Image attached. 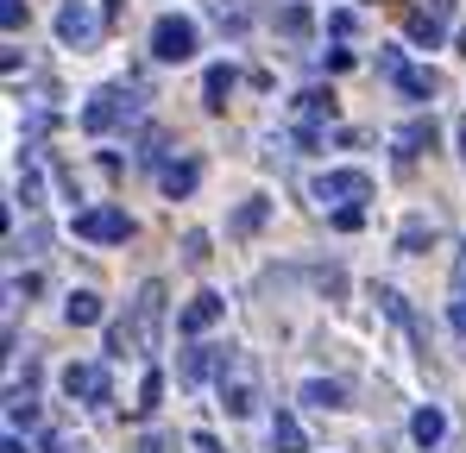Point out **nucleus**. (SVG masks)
Returning a JSON list of instances; mask_svg holds the SVG:
<instances>
[{
  "label": "nucleus",
  "mask_w": 466,
  "mask_h": 453,
  "mask_svg": "<svg viewBox=\"0 0 466 453\" xmlns=\"http://www.w3.org/2000/svg\"><path fill=\"white\" fill-rule=\"evenodd\" d=\"M139 101H146V95H139L133 82H107V88H95V95L82 101V133L101 139V133H114V126H133V120H139Z\"/></svg>",
  "instance_id": "f257e3e1"
},
{
  "label": "nucleus",
  "mask_w": 466,
  "mask_h": 453,
  "mask_svg": "<svg viewBox=\"0 0 466 453\" xmlns=\"http://www.w3.org/2000/svg\"><path fill=\"white\" fill-rule=\"evenodd\" d=\"M315 202L334 208V215H347V208L372 202V176H366V170H321V176H315Z\"/></svg>",
  "instance_id": "f03ea898"
},
{
  "label": "nucleus",
  "mask_w": 466,
  "mask_h": 453,
  "mask_svg": "<svg viewBox=\"0 0 466 453\" xmlns=\"http://www.w3.org/2000/svg\"><path fill=\"white\" fill-rule=\"evenodd\" d=\"M196 45H202V32H196V19H183V13H164L152 25V57L157 64H189Z\"/></svg>",
  "instance_id": "7ed1b4c3"
},
{
  "label": "nucleus",
  "mask_w": 466,
  "mask_h": 453,
  "mask_svg": "<svg viewBox=\"0 0 466 453\" xmlns=\"http://www.w3.org/2000/svg\"><path fill=\"white\" fill-rule=\"evenodd\" d=\"M379 76L385 82H397V95H410V101H429L441 82H435V70H422V64H410L397 45H379Z\"/></svg>",
  "instance_id": "20e7f679"
},
{
  "label": "nucleus",
  "mask_w": 466,
  "mask_h": 453,
  "mask_svg": "<svg viewBox=\"0 0 466 453\" xmlns=\"http://www.w3.org/2000/svg\"><path fill=\"white\" fill-rule=\"evenodd\" d=\"M76 239H88V246H127V239H133V215L114 208V202L82 208V215H76Z\"/></svg>",
  "instance_id": "39448f33"
},
{
  "label": "nucleus",
  "mask_w": 466,
  "mask_h": 453,
  "mask_svg": "<svg viewBox=\"0 0 466 453\" xmlns=\"http://www.w3.org/2000/svg\"><path fill=\"white\" fill-rule=\"evenodd\" d=\"M290 120H297V146H315L321 126H334V88H303L290 101Z\"/></svg>",
  "instance_id": "423d86ee"
},
{
  "label": "nucleus",
  "mask_w": 466,
  "mask_h": 453,
  "mask_svg": "<svg viewBox=\"0 0 466 453\" xmlns=\"http://www.w3.org/2000/svg\"><path fill=\"white\" fill-rule=\"evenodd\" d=\"M454 13H461V0H429V6H416V13H410V45H422V51H435V45L448 38V25H454Z\"/></svg>",
  "instance_id": "0eeeda50"
},
{
  "label": "nucleus",
  "mask_w": 466,
  "mask_h": 453,
  "mask_svg": "<svg viewBox=\"0 0 466 453\" xmlns=\"http://www.w3.org/2000/svg\"><path fill=\"white\" fill-rule=\"evenodd\" d=\"M57 38H64L70 51H88V45L101 38V13H95L88 0H70V6L57 13Z\"/></svg>",
  "instance_id": "6e6552de"
},
{
  "label": "nucleus",
  "mask_w": 466,
  "mask_h": 453,
  "mask_svg": "<svg viewBox=\"0 0 466 453\" xmlns=\"http://www.w3.org/2000/svg\"><path fill=\"white\" fill-rule=\"evenodd\" d=\"M64 390H70V397H82V403H107V397H114V378H107V366H101V359H82V366H70V372H64Z\"/></svg>",
  "instance_id": "1a4fd4ad"
},
{
  "label": "nucleus",
  "mask_w": 466,
  "mask_h": 453,
  "mask_svg": "<svg viewBox=\"0 0 466 453\" xmlns=\"http://www.w3.org/2000/svg\"><path fill=\"white\" fill-rule=\"evenodd\" d=\"M390 151H397V164H416L422 151H435V120L422 114V120H403L397 133H390Z\"/></svg>",
  "instance_id": "9d476101"
},
{
  "label": "nucleus",
  "mask_w": 466,
  "mask_h": 453,
  "mask_svg": "<svg viewBox=\"0 0 466 453\" xmlns=\"http://www.w3.org/2000/svg\"><path fill=\"white\" fill-rule=\"evenodd\" d=\"M228 359H233V347H189L183 366H177V378H183V384H202V378L228 372Z\"/></svg>",
  "instance_id": "9b49d317"
},
{
  "label": "nucleus",
  "mask_w": 466,
  "mask_h": 453,
  "mask_svg": "<svg viewBox=\"0 0 466 453\" xmlns=\"http://www.w3.org/2000/svg\"><path fill=\"white\" fill-rule=\"evenodd\" d=\"M221 397H228L233 416H252V409H258V384L246 378V366H239V359H228V372H221Z\"/></svg>",
  "instance_id": "f8f14e48"
},
{
  "label": "nucleus",
  "mask_w": 466,
  "mask_h": 453,
  "mask_svg": "<svg viewBox=\"0 0 466 453\" xmlns=\"http://www.w3.org/2000/svg\"><path fill=\"white\" fill-rule=\"evenodd\" d=\"M221 315H228V302L215 297V290H202V297H189V308L177 315V334H208Z\"/></svg>",
  "instance_id": "ddd939ff"
},
{
  "label": "nucleus",
  "mask_w": 466,
  "mask_h": 453,
  "mask_svg": "<svg viewBox=\"0 0 466 453\" xmlns=\"http://www.w3.org/2000/svg\"><path fill=\"white\" fill-rule=\"evenodd\" d=\"M196 183H202V164H196V157H170V164L157 170V189H164L170 202H183Z\"/></svg>",
  "instance_id": "4468645a"
},
{
  "label": "nucleus",
  "mask_w": 466,
  "mask_h": 453,
  "mask_svg": "<svg viewBox=\"0 0 466 453\" xmlns=\"http://www.w3.org/2000/svg\"><path fill=\"white\" fill-rule=\"evenodd\" d=\"M271 448H278V453H303V448H309V441H303V422H297L290 409L271 416Z\"/></svg>",
  "instance_id": "2eb2a0df"
},
{
  "label": "nucleus",
  "mask_w": 466,
  "mask_h": 453,
  "mask_svg": "<svg viewBox=\"0 0 466 453\" xmlns=\"http://www.w3.org/2000/svg\"><path fill=\"white\" fill-rule=\"evenodd\" d=\"M265 215H271V202H265V196H252V202H239V208H233L228 233H233V239H246V233H258V226H265Z\"/></svg>",
  "instance_id": "dca6fc26"
},
{
  "label": "nucleus",
  "mask_w": 466,
  "mask_h": 453,
  "mask_svg": "<svg viewBox=\"0 0 466 453\" xmlns=\"http://www.w3.org/2000/svg\"><path fill=\"white\" fill-rule=\"evenodd\" d=\"M233 82H239V76H233V64H215V70L202 76V101H208V107H215V114H221V107H228Z\"/></svg>",
  "instance_id": "f3484780"
},
{
  "label": "nucleus",
  "mask_w": 466,
  "mask_h": 453,
  "mask_svg": "<svg viewBox=\"0 0 466 453\" xmlns=\"http://www.w3.org/2000/svg\"><path fill=\"white\" fill-rule=\"evenodd\" d=\"M64 315H70V327H95L101 321V297L95 290H76V297L64 302Z\"/></svg>",
  "instance_id": "a211bd4d"
},
{
  "label": "nucleus",
  "mask_w": 466,
  "mask_h": 453,
  "mask_svg": "<svg viewBox=\"0 0 466 453\" xmlns=\"http://www.w3.org/2000/svg\"><path fill=\"white\" fill-rule=\"evenodd\" d=\"M410 435H416L422 448H435V441L448 435V416H441V409H416V422H410Z\"/></svg>",
  "instance_id": "6ab92c4d"
},
{
  "label": "nucleus",
  "mask_w": 466,
  "mask_h": 453,
  "mask_svg": "<svg viewBox=\"0 0 466 453\" xmlns=\"http://www.w3.org/2000/svg\"><path fill=\"white\" fill-rule=\"evenodd\" d=\"M340 397H347V390H340V384H328V378H315V384H303V403H315V409H334Z\"/></svg>",
  "instance_id": "aec40b11"
},
{
  "label": "nucleus",
  "mask_w": 466,
  "mask_h": 453,
  "mask_svg": "<svg viewBox=\"0 0 466 453\" xmlns=\"http://www.w3.org/2000/svg\"><path fill=\"white\" fill-rule=\"evenodd\" d=\"M252 13H258V0H233V6H221V25H228V32H246Z\"/></svg>",
  "instance_id": "412c9836"
},
{
  "label": "nucleus",
  "mask_w": 466,
  "mask_h": 453,
  "mask_svg": "<svg viewBox=\"0 0 466 453\" xmlns=\"http://www.w3.org/2000/svg\"><path fill=\"white\" fill-rule=\"evenodd\" d=\"M422 239H435V226H429V221H410L403 233H397V252H422Z\"/></svg>",
  "instance_id": "4be33fe9"
},
{
  "label": "nucleus",
  "mask_w": 466,
  "mask_h": 453,
  "mask_svg": "<svg viewBox=\"0 0 466 453\" xmlns=\"http://www.w3.org/2000/svg\"><path fill=\"white\" fill-rule=\"evenodd\" d=\"M278 25H284L290 38H303V32H309V6H284V13H278Z\"/></svg>",
  "instance_id": "5701e85b"
},
{
  "label": "nucleus",
  "mask_w": 466,
  "mask_h": 453,
  "mask_svg": "<svg viewBox=\"0 0 466 453\" xmlns=\"http://www.w3.org/2000/svg\"><path fill=\"white\" fill-rule=\"evenodd\" d=\"M183 258L202 265V258H208V233H183Z\"/></svg>",
  "instance_id": "b1692460"
},
{
  "label": "nucleus",
  "mask_w": 466,
  "mask_h": 453,
  "mask_svg": "<svg viewBox=\"0 0 466 453\" xmlns=\"http://www.w3.org/2000/svg\"><path fill=\"white\" fill-rule=\"evenodd\" d=\"M19 19H25V0H0V25L19 32Z\"/></svg>",
  "instance_id": "393cba45"
},
{
  "label": "nucleus",
  "mask_w": 466,
  "mask_h": 453,
  "mask_svg": "<svg viewBox=\"0 0 466 453\" xmlns=\"http://www.w3.org/2000/svg\"><path fill=\"white\" fill-rule=\"evenodd\" d=\"M157 390H164V378L146 372V384H139V409H157Z\"/></svg>",
  "instance_id": "a878e982"
},
{
  "label": "nucleus",
  "mask_w": 466,
  "mask_h": 453,
  "mask_svg": "<svg viewBox=\"0 0 466 453\" xmlns=\"http://www.w3.org/2000/svg\"><path fill=\"white\" fill-rule=\"evenodd\" d=\"M448 315H454V334L466 340V297H454V308H448Z\"/></svg>",
  "instance_id": "bb28decb"
},
{
  "label": "nucleus",
  "mask_w": 466,
  "mask_h": 453,
  "mask_svg": "<svg viewBox=\"0 0 466 453\" xmlns=\"http://www.w3.org/2000/svg\"><path fill=\"white\" fill-rule=\"evenodd\" d=\"M0 453H25V441H19V435H6V441H0Z\"/></svg>",
  "instance_id": "cd10ccee"
},
{
  "label": "nucleus",
  "mask_w": 466,
  "mask_h": 453,
  "mask_svg": "<svg viewBox=\"0 0 466 453\" xmlns=\"http://www.w3.org/2000/svg\"><path fill=\"white\" fill-rule=\"evenodd\" d=\"M454 133H461V157H466V114H461V126H454Z\"/></svg>",
  "instance_id": "c85d7f7f"
},
{
  "label": "nucleus",
  "mask_w": 466,
  "mask_h": 453,
  "mask_svg": "<svg viewBox=\"0 0 466 453\" xmlns=\"http://www.w3.org/2000/svg\"><path fill=\"white\" fill-rule=\"evenodd\" d=\"M461 297H466V246H461Z\"/></svg>",
  "instance_id": "c756f323"
},
{
  "label": "nucleus",
  "mask_w": 466,
  "mask_h": 453,
  "mask_svg": "<svg viewBox=\"0 0 466 453\" xmlns=\"http://www.w3.org/2000/svg\"><path fill=\"white\" fill-rule=\"evenodd\" d=\"M107 6H120V0H107Z\"/></svg>",
  "instance_id": "7c9ffc66"
}]
</instances>
